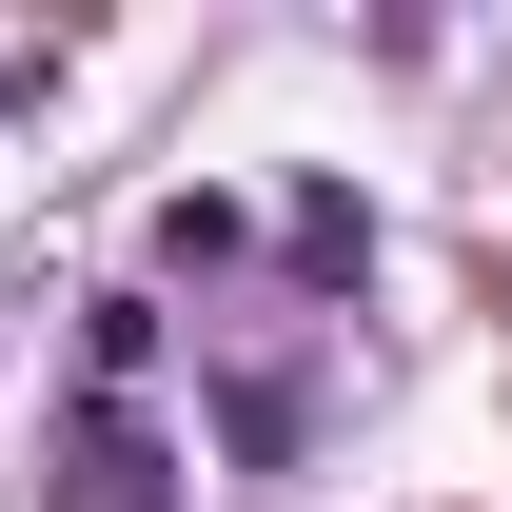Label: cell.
Instances as JSON below:
<instances>
[{"instance_id": "obj_1", "label": "cell", "mask_w": 512, "mask_h": 512, "mask_svg": "<svg viewBox=\"0 0 512 512\" xmlns=\"http://www.w3.org/2000/svg\"><path fill=\"white\" fill-rule=\"evenodd\" d=\"M60 512H178V434L138 394H79L60 414Z\"/></svg>"}, {"instance_id": "obj_2", "label": "cell", "mask_w": 512, "mask_h": 512, "mask_svg": "<svg viewBox=\"0 0 512 512\" xmlns=\"http://www.w3.org/2000/svg\"><path fill=\"white\" fill-rule=\"evenodd\" d=\"M79 375H99V394L158 375V296H79Z\"/></svg>"}, {"instance_id": "obj_3", "label": "cell", "mask_w": 512, "mask_h": 512, "mask_svg": "<svg viewBox=\"0 0 512 512\" xmlns=\"http://www.w3.org/2000/svg\"><path fill=\"white\" fill-rule=\"evenodd\" d=\"M276 237H296V276H355V256H375V217H355L335 178H296V217H276Z\"/></svg>"}]
</instances>
